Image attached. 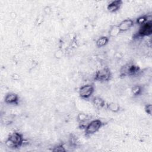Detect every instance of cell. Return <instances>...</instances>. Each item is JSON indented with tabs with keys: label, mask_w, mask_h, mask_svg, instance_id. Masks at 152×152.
Returning a JSON list of instances; mask_svg holds the SVG:
<instances>
[{
	"label": "cell",
	"mask_w": 152,
	"mask_h": 152,
	"mask_svg": "<svg viewBox=\"0 0 152 152\" xmlns=\"http://www.w3.org/2000/svg\"><path fill=\"white\" fill-rule=\"evenodd\" d=\"M93 104L97 109H102L105 106L104 100L100 97H94L93 99Z\"/></svg>",
	"instance_id": "10"
},
{
	"label": "cell",
	"mask_w": 152,
	"mask_h": 152,
	"mask_svg": "<svg viewBox=\"0 0 152 152\" xmlns=\"http://www.w3.org/2000/svg\"><path fill=\"white\" fill-rule=\"evenodd\" d=\"M94 92V87L90 84L81 86L79 89V95L83 99H88L91 96Z\"/></svg>",
	"instance_id": "4"
},
{
	"label": "cell",
	"mask_w": 152,
	"mask_h": 152,
	"mask_svg": "<svg viewBox=\"0 0 152 152\" xmlns=\"http://www.w3.org/2000/svg\"><path fill=\"white\" fill-rule=\"evenodd\" d=\"M44 11H45V12L46 14H49L51 12V10H50V8H49V7H46L44 8Z\"/></svg>",
	"instance_id": "18"
},
{
	"label": "cell",
	"mask_w": 152,
	"mask_h": 152,
	"mask_svg": "<svg viewBox=\"0 0 152 152\" xmlns=\"http://www.w3.org/2000/svg\"><path fill=\"white\" fill-rule=\"evenodd\" d=\"M121 32L119 31L118 25H113L110 27L109 31V35L111 37H116Z\"/></svg>",
	"instance_id": "11"
},
{
	"label": "cell",
	"mask_w": 152,
	"mask_h": 152,
	"mask_svg": "<svg viewBox=\"0 0 152 152\" xmlns=\"http://www.w3.org/2000/svg\"><path fill=\"white\" fill-rule=\"evenodd\" d=\"M103 123L99 119L93 120L88 123L85 128V133L87 135H90L97 132L102 126Z\"/></svg>",
	"instance_id": "2"
},
{
	"label": "cell",
	"mask_w": 152,
	"mask_h": 152,
	"mask_svg": "<svg viewBox=\"0 0 152 152\" xmlns=\"http://www.w3.org/2000/svg\"><path fill=\"white\" fill-rule=\"evenodd\" d=\"M111 78V72L108 68H103L98 70L95 74L94 79L99 81H107Z\"/></svg>",
	"instance_id": "3"
},
{
	"label": "cell",
	"mask_w": 152,
	"mask_h": 152,
	"mask_svg": "<svg viewBox=\"0 0 152 152\" xmlns=\"http://www.w3.org/2000/svg\"><path fill=\"white\" fill-rule=\"evenodd\" d=\"M122 2L121 1H113L109 4L107 7V10L110 12L117 11L121 7Z\"/></svg>",
	"instance_id": "8"
},
{
	"label": "cell",
	"mask_w": 152,
	"mask_h": 152,
	"mask_svg": "<svg viewBox=\"0 0 152 152\" xmlns=\"http://www.w3.org/2000/svg\"><path fill=\"white\" fill-rule=\"evenodd\" d=\"M151 20V16H141L137 19V23L140 25H142L145 24L147 21H150Z\"/></svg>",
	"instance_id": "15"
},
{
	"label": "cell",
	"mask_w": 152,
	"mask_h": 152,
	"mask_svg": "<svg viewBox=\"0 0 152 152\" xmlns=\"http://www.w3.org/2000/svg\"><path fill=\"white\" fill-rule=\"evenodd\" d=\"M18 100V96L15 93H11L6 95L5 102L8 104H16Z\"/></svg>",
	"instance_id": "9"
},
{
	"label": "cell",
	"mask_w": 152,
	"mask_h": 152,
	"mask_svg": "<svg viewBox=\"0 0 152 152\" xmlns=\"http://www.w3.org/2000/svg\"><path fill=\"white\" fill-rule=\"evenodd\" d=\"M145 112L148 115H151V104H147L145 107Z\"/></svg>",
	"instance_id": "17"
},
{
	"label": "cell",
	"mask_w": 152,
	"mask_h": 152,
	"mask_svg": "<svg viewBox=\"0 0 152 152\" xmlns=\"http://www.w3.org/2000/svg\"><path fill=\"white\" fill-rule=\"evenodd\" d=\"M106 107L112 112H118L120 110V106L115 102H110L106 104Z\"/></svg>",
	"instance_id": "12"
},
{
	"label": "cell",
	"mask_w": 152,
	"mask_h": 152,
	"mask_svg": "<svg viewBox=\"0 0 152 152\" xmlns=\"http://www.w3.org/2000/svg\"><path fill=\"white\" fill-rule=\"evenodd\" d=\"M134 26V21L131 19H125L122 21L118 25L120 32H125L129 30Z\"/></svg>",
	"instance_id": "7"
},
{
	"label": "cell",
	"mask_w": 152,
	"mask_h": 152,
	"mask_svg": "<svg viewBox=\"0 0 152 152\" xmlns=\"http://www.w3.org/2000/svg\"><path fill=\"white\" fill-rule=\"evenodd\" d=\"M139 71L138 66L134 65V64H128L123 66L121 69V74L124 76L133 75L137 74Z\"/></svg>",
	"instance_id": "5"
},
{
	"label": "cell",
	"mask_w": 152,
	"mask_h": 152,
	"mask_svg": "<svg viewBox=\"0 0 152 152\" xmlns=\"http://www.w3.org/2000/svg\"><path fill=\"white\" fill-rule=\"evenodd\" d=\"M23 142V138L21 134L14 132L10 134L5 144L8 147L16 148L20 147Z\"/></svg>",
	"instance_id": "1"
},
{
	"label": "cell",
	"mask_w": 152,
	"mask_h": 152,
	"mask_svg": "<svg viewBox=\"0 0 152 152\" xmlns=\"http://www.w3.org/2000/svg\"><path fill=\"white\" fill-rule=\"evenodd\" d=\"M87 120H88V116L84 113H80L77 116V121L81 125L84 123L87 122Z\"/></svg>",
	"instance_id": "14"
},
{
	"label": "cell",
	"mask_w": 152,
	"mask_h": 152,
	"mask_svg": "<svg viewBox=\"0 0 152 152\" xmlns=\"http://www.w3.org/2000/svg\"><path fill=\"white\" fill-rule=\"evenodd\" d=\"M56 53L57 54V55H56V58H61V57L62 56V52L61 50H58V51H56Z\"/></svg>",
	"instance_id": "19"
},
{
	"label": "cell",
	"mask_w": 152,
	"mask_h": 152,
	"mask_svg": "<svg viewBox=\"0 0 152 152\" xmlns=\"http://www.w3.org/2000/svg\"><path fill=\"white\" fill-rule=\"evenodd\" d=\"M142 91V88L140 86H135L132 88V93L134 95H139Z\"/></svg>",
	"instance_id": "16"
},
{
	"label": "cell",
	"mask_w": 152,
	"mask_h": 152,
	"mask_svg": "<svg viewBox=\"0 0 152 152\" xmlns=\"http://www.w3.org/2000/svg\"><path fill=\"white\" fill-rule=\"evenodd\" d=\"M109 42V38L106 36H102L99 38L96 41V45L99 48L105 46Z\"/></svg>",
	"instance_id": "13"
},
{
	"label": "cell",
	"mask_w": 152,
	"mask_h": 152,
	"mask_svg": "<svg viewBox=\"0 0 152 152\" xmlns=\"http://www.w3.org/2000/svg\"><path fill=\"white\" fill-rule=\"evenodd\" d=\"M152 33V24L151 21H147L145 24L141 25L139 31L138 35L141 37L148 36Z\"/></svg>",
	"instance_id": "6"
}]
</instances>
